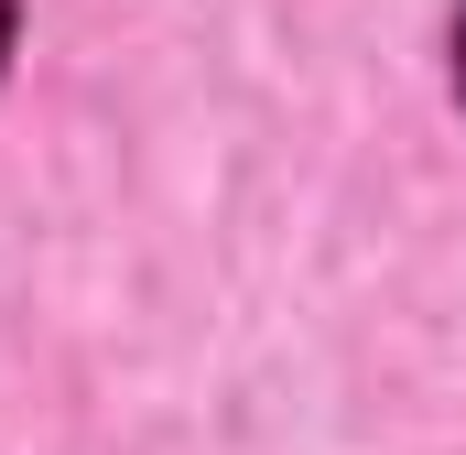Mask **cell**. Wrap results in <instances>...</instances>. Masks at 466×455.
Segmentation results:
<instances>
[{
	"instance_id": "2",
	"label": "cell",
	"mask_w": 466,
	"mask_h": 455,
	"mask_svg": "<svg viewBox=\"0 0 466 455\" xmlns=\"http://www.w3.org/2000/svg\"><path fill=\"white\" fill-rule=\"evenodd\" d=\"M456 87H466V22H456Z\"/></svg>"
},
{
	"instance_id": "1",
	"label": "cell",
	"mask_w": 466,
	"mask_h": 455,
	"mask_svg": "<svg viewBox=\"0 0 466 455\" xmlns=\"http://www.w3.org/2000/svg\"><path fill=\"white\" fill-rule=\"evenodd\" d=\"M11 11H22V0H0V55H11Z\"/></svg>"
}]
</instances>
